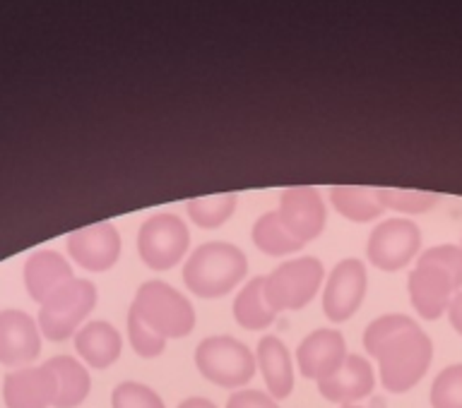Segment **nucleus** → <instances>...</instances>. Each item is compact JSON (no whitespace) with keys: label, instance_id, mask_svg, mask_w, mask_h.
<instances>
[{"label":"nucleus","instance_id":"1","mask_svg":"<svg viewBox=\"0 0 462 408\" xmlns=\"http://www.w3.org/2000/svg\"><path fill=\"white\" fill-rule=\"evenodd\" d=\"M364 349L378 360L383 387L404 394L417 387L433 358L429 334L407 315L375 317L364 331Z\"/></svg>","mask_w":462,"mask_h":408},{"label":"nucleus","instance_id":"2","mask_svg":"<svg viewBox=\"0 0 462 408\" xmlns=\"http://www.w3.org/2000/svg\"><path fill=\"white\" fill-rule=\"evenodd\" d=\"M411 305L424 320H439L462 288L460 245H433L421 252L414 272L410 274Z\"/></svg>","mask_w":462,"mask_h":408},{"label":"nucleus","instance_id":"3","mask_svg":"<svg viewBox=\"0 0 462 408\" xmlns=\"http://www.w3.org/2000/svg\"><path fill=\"white\" fill-rule=\"evenodd\" d=\"M248 259L231 243H205L188 255L183 265V284L200 298H224L245 279Z\"/></svg>","mask_w":462,"mask_h":408},{"label":"nucleus","instance_id":"4","mask_svg":"<svg viewBox=\"0 0 462 408\" xmlns=\"http://www.w3.org/2000/svg\"><path fill=\"white\" fill-rule=\"evenodd\" d=\"M128 313L162 339H183L195 327V310L186 295L166 281H144L137 288Z\"/></svg>","mask_w":462,"mask_h":408},{"label":"nucleus","instance_id":"5","mask_svg":"<svg viewBox=\"0 0 462 408\" xmlns=\"http://www.w3.org/2000/svg\"><path fill=\"white\" fill-rule=\"evenodd\" d=\"M195 367L208 382L224 389L245 387L258 370L255 356L251 349L234 337L202 339L195 349Z\"/></svg>","mask_w":462,"mask_h":408},{"label":"nucleus","instance_id":"6","mask_svg":"<svg viewBox=\"0 0 462 408\" xmlns=\"http://www.w3.org/2000/svg\"><path fill=\"white\" fill-rule=\"evenodd\" d=\"M325 267L318 258H294L265 277L263 294L274 313L306 308L323 286Z\"/></svg>","mask_w":462,"mask_h":408},{"label":"nucleus","instance_id":"7","mask_svg":"<svg viewBox=\"0 0 462 408\" xmlns=\"http://www.w3.org/2000/svg\"><path fill=\"white\" fill-rule=\"evenodd\" d=\"M97 305V286L87 279H72L49 295L39 310V331L51 341H65L78 334V327Z\"/></svg>","mask_w":462,"mask_h":408},{"label":"nucleus","instance_id":"8","mask_svg":"<svg viewBox=\"0 0 462 408\" xmlns=\"http://www.w3.org/2000/svg\"><path fill=\"white\" fill-rule=\"evenodd\" d=\"M190 233L186 222L176 214H154L144 219L137 233V252L144 265L154 272H166L186 258Z\"/></svg>","mask_w":462,"mask_h":408},{"label":"nucleus","instance_id":"9","mask_svg":"<svg viewBox=\"0 0 462 408\" xmlns=\"http://www.w3.org/2000/svg\"><path fill=\"white\" fill-rule=\"evenodd\" d=\"M421 248L419 226L410 219H385L368 238L366 258L381 272H400Z\"/></svg>","mask_w":462,"mask_h":408},{"label":"nucleus","instance_id":"10","mask_svg":"<svg viewBox=\"0 0 462 408\" xmlns=\"http://www.w3.org/2000/svg\"><path fill=\"white\" fill-rule=\"evenodd\" d=\"M368 291L366 265L356 258H346L335 265L323 288V313L330 322H346L361 308Z\"/></svg>","mask_w":462,"mask_h":408},{"label":"nucleus","instance_id":"11","mask_svg":"<svg viewBox=\"0 0 462 408\" xmlns=\"http://www.w3.org/2000/svg\"><path fill=\"white\" fill-rule=\"evenodd\" d=\"M284 229L299 240L309 245L325 231L328 222V209H325L323 195L316 187L296 186L282 190L280 209H277Z\"/></svg>","mask_w":462,"mask_h":408},{"label":"nucleus","instance_id":"12","mask_svg":"<svg viewBox=\"0 0 462 408\" xmlns=\"http://www.w3.org/2000/svg\"><path fill=\"white\" fill-rule=\"evenodd\" d=\"M121 233L114 223L101 222L72 231L68 236V252L87 272H108L121 258Z\"/></svg>","mask_w":462,"mask_h":408},{"label":"nucleus","instance_id":"13","mask_svg":"<svg viewBox=\"0 0 462 408\" xmlns=\"http://www.w3.org/2000/svg\"><path fill=\"white\" fill-rule=\"evenodd\" d=\"M42 353V331L34 317L22 310L0 313V363L7 367L29 366Z\"/></svg>","mask_w":462,"mask_h":408},{"label":"nucleus","instance_id":"14","mask_svg":"<svg viewBox=\"0 0 462 408\" xmlns=\"http://www.w3.org/2000/svg\"><path fill=\"white\" fill-rule=\"evenodd\" d=\"M346 353L345 337L337 330H316L296 349V363L306 380H325L337 370Z\"/></svg>","mask_w":462,"mask_h":408},{"label":"nucleus","instance_id":"15","mask_svg":"<svg viewBox=\"0 0 462 408\" xmlns=\"http://www.w3.org/2000/svg\"><path fill=\"white\" fill-rule=\"evenodd\" d=\"M375 387L374 367L366 358H361L356 353H349L345 363L325 380L318 382V392L332 403L352 406L364 396H368Z\"/></svg>","mask_w":462,"mask_h":408},{"label":"nucleus","instance_id":"16","mask_svg":"<svg viewBox=\"0 0 462 408\" xmlns=\"http://www.w3.org/2000/svg\"><path fill=\"white\" fill-rule=\"evenodd\" d=\"M56 385L46 366L20 367L3 382V399L7 408H49L53 406Z\"/></svg>","mask_w":462,"mask_h":408},{"label":"nucleus","instance_id":"17","mask_svg":"<svg viewBox=\"0 0 462 408\" xmlns=\"http://www.w3.org/2000/svg\"><path fill=\"white\" fill-rule=\"evenodd\" d=\"M72 279L75 277H72L68 259L53 250L32 252L24 262V286H27L32 301L36 303H43Z\"/></svg>","mask_w":462,"mask_h":408},{"label":"nucleus","instance_id":"18","mask_svg":"<svg viewBox=\"0 0 462 408\" xmlns=\"http://www.w3.org/2000/svg\"><path fill=\"white\" fill-rule=\"evenodd\" d=\"M255 363L265 377L267 394L273 396L274 402H282L294 392V366H291V356H289L287 346L282 344V339L273 337V334L260 339Z\"/></svg>","mask_w":462,"mask_h":408},{"label":"nucleus","instance_id":"19","mask_svg":"<svg viewBox=\"0 0 462 408\" xmlns=\"http://www.w3.org/2000/svg\"><path fill=\"white\" fill-rule=\"evenodd\" d=\"M75 349L87 366L106 370L121 358L123 339L114 324L97 320V322H87L85 327H79L75 334Z\"/></svg>","mask_w":462,"mask_h":408},{"label":"nucleus","instance_id":"20","mask_svg":"<svg viewBox=\"0 0 462 408\" xmlns=\"http://www.w3.org/2000/svg\"><path fill=\"white\" fill-rule=\"evenodd\" d=\"M43 366L49 367L53 375V385H56V396H53V406L56 408H75L85 402L92 387L89 373L79 360L70 356H56V358L46 360Z\"/></svg>","mask_w":462,"mask_h":408},{"label":"nucleus","instance_id":"21","mask_svg":"<svg viewBox=\"0 0 462 408\" xmlns=\"http://www.w3.org/2000/svg\"><path fill=\"white\" fill-rule=\"evenodd\" d=\"M330 202L332 207L337 209V214L356 223L374 222L383 214V204L378 200L375 187L335 186L330 187Z\"/></svg>","mask_w":462,"mask_h":408},{"label":"nucleus","instance_id":"22","mask_svg":"<svg viewBox=\"0 0 462 408\" xmlns=\"http://www.w3.org/2000/svg\"><path fill=\"white\" fill-rule=\"evenodd\" d=\"M263 284L265 277H253L241 291H238L236 301H234V320H236L244 330L260 331L267 330L274 322V313L265 301L263 294Z\"/></svg>","mask_w":462,"mask_h":408},{"label":"nucleus","instance_id":"23","mask_svg":"<svg viewBox=\"0 0 462 408\" xmlns=\"http://www.w3.org/2000/svg\"><path fill=\"white\" fill-rule=\"evenodd\" d=\"M253 243L260 252H265L270 258H282L291 252L303 250V243H299L282 223L277 212H265L258 216V222L253 223Z\"/></svg>","mask_w":462,"mask_h":408},{"label":"nucleus","instance_id":"24","mask_svg":"<svg viewBox=\"0 0 462 408\" xmlns=\"http://www.w3.org/2000/svg\"><path fill=\"white\" fill-rule=\"evenodd\" d=\"M238 197L234 193H219L208 195V197H198L186 204V212L190 222L200 229H219L224 222H229L234 212H236Z\"/></svg>","mask_w":462,"mask_h":408},{"label":"nucleus","instance_id":"25","mask_svg":"<svg viewBox=\"0 0 462 408\" xmlns=\"http://www.w3.org/2000/svg\"><path fill=\"white\" fill-rule=\"evenodd\" d=\"M383 209L402 212V214H424L436 207L439 195L436 193H417V190H393V187H375Z\"/></svg>","mask_w":462,"mask_h":408},{"label":"nucleus","instance_id":"26","mask_svg":"<svg viewBox=\"0 0 462 408\" xmlns=\"http://www.w3.org/2000/svg\"><path fill=\"white\" fill-rule=\"evenodd\" d=\"M433 408H462V366L443 367L431 387Z\"/></svg>","mask_w":462,"mask_h":408},{"label":"nucleus","instance_id":"27","mask_svg":"<svg viewBox=\"0 0 462 408\" xmlns=\"http://www.w3.org/2000/svg\"><path fill=\"white\" fill-rule=\"evenodd\" d=\"M111 408H166L162 396L143 382H123L111 392Z\"/></svg>","mask_w":462,"mask_h":408},{"label":"nucleus","instance_id":"28","mask_svg":"<svg viewBox=\"0 0 462 408\" xmlns=\"http://www.w3.org/2000/svg\"><path fill=\"white\" fill-rule=\"evenodd\" d=\"M128 339L130 346H133V351H135L137 356H143V358H157V356H162L166 349V339L154 334L150 327H144L133 313H128Z\"/></svg>","mask_w":462,"mask_h":408},{"label":"nucleus","instance_id":"29","mask_svg":"<svg viewBox=\"0 0 462 408\" xmlns=\"http://www.w3.org/2000/svg\"><path fill=\"white\" fill-rule=\"evenodd\" d=\"M226 408H280L273 396L260 389H236L229 396Z\"/></svg>","mask_w":462,"mask_h":408},{"label":"nucleus","instance_id":"30","mask_svg":"<svg viewBox=\"0 0 462 408\" xmlns=\"http://www.w3.org/2000/svg\"><path fill=\"white\" fill-rule=\"evenodd\" d=\"M448 320L453 324V330L462 337V291L448 305Z\"/></svg>","mask_w":462,"mask_h":408},{"label":"nucleus","instance_id":"31","mask_svg":"<svg viewBox=\"0 0 462 408\" xmlns=\"http://www.w3.org/2000/svg\"><path fill=\"white\" fill-rule=\"evenodd\" d=\"M179 408H217L209 399H202V396H190L186 402H180Z\"/></svg>","mask_w":462,"mask_h":408},{"label":"nucleus","instance_id":"32","mask_svg":"<svg viewBox=\"0 0 462 408\" xmlns=\"http://www.w3.org/2000/svg\"><path fill=\"white\" fill-rule=\"evenodd\" d=\"M342 408H359V406H342Z\"/></svg>","mask_w":462,"mask_h":408},{"label":"nucleus","instance_id":"33","mask_svg":"<svg viewBox=\"0 0 462 408\" xmlns=\"http://www.w3.org/2000/svg\"><path fill=\"white\" fill-rule=\"evenodd\" d=\"M460 248H462V245H460Z\"/></svg>","mask_w":462,"mask_h":408}]
</instances>
